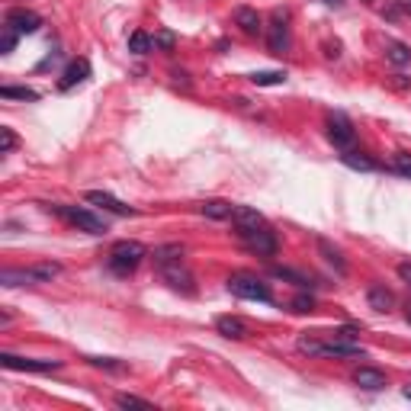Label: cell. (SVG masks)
Returning a JSON list of instances; mask_svg holds the SVG:
<instances>
[{
  "label": "cell",
  "instance_id": "cell-1",
  "mask_svg": "<svg viewBox=\"0 0 411 411\" xmlns=\"http://www.w3.org/2000/svg\"><path fill=\"white\" fill-rule=\"evenodd\" d=\"M145 257H148V251H145L142 241H119V245H113V251H109L106 267L113 270L116 276H129V274H135V267Z\"/></svg>",
  "mask_w": 411,
  "mask_h": 411
},
{
  "label": "cell",
  "instance_id": "cell-2",
  "mask_svg": "<svg viewBox=\"0 0 411 411\" xmlns=\"http://www.w3.org/2000/svg\"><path fill=\"white\" fill-rule=\"evenodd\" d=\"M49 212H55V216H61L65 222H71L74 228L87 231V235H106V222H103L100 216H94L90 209H84V206H45Z\"/></svg>",
  "mask_w": 411,
  "mask_h": 411
},
{
  "label": "cell",
  "instance_id": "cell-3",
  "mask_svg": "<svg viewBox=\"0 0 411 411\" xmlns=\"http://www.w3.org/2000/svg\"><path fill=\"white\" fill-rule=\"evenodd\" d=\"M58 274H61L58 264H36V267H26V270L10 267L0 274V283L4 286H32V283H51Z\"/></svg>",
  "mask_w": 411,
  "mask_h": 411
},
{
  "label": "cell",
  "instance_id": "cell-4",
  "mask_svg": "<svg viewBox=\"0 0 411 411\" xmlns=\"http://www.w3.org/2000/svg\"><path fill=\"white\" fill-rule=\"evenodd\" d=\"M228 293L238 299H251V302H274V293L264 280L254 274H231L228 276Z\"/></svg>",
  "mask_w": 411,
  "mask_h": 411
},
{
  "label": "cell",
  "instance_id": "cell-5",
  "mask_svg": "<svg viewBox=\"0 0 411 411\" xmlns=\"http://www.w3.org/2000/svg\"><path fill=\"white\" fill-rule=\"evenodd\" d=\"M325 125H328V142H331L338 152H350V148H354L357 132H354V123H350L344 113H331Z\"/></svg>",
  "mask_w": 411,
  "mask_h": 411
},
{
  "label": "cell",
  "instance_id": "cell-6",
  "mask_svg": "<svg viewBox=\"0 0 411 411\" xmlns=\"http://www.w3.org/2000/svg\"><path fill=\"white\" fill-rule=\"evenodd\" d=\"M161 276H164L167 283H171V289H177V293H187V296H193L196 286H193V274L187 270V264H183V257L177 260H164V264H158Z\"/></svg>",
  "mask_w": 411,
  "mask_h": 411
},
{
  "label": "cell",
  "instance_id": "cell-7",
  "mask_svg": "<svg viewBox=\"0 0 411 411\" xmlns=\"http://www.w3.org/2000/svg\"><path fill=\"white\" fill-rule=\"evenodd\" d=\"M241 241L251 247L254 254L260 257H274L280 251V241H276V231L270 225H260V228H251V231H241Z\"/></svg>",
  "mask_w": 411,
  "mask_h": 411
},
{
  "label": "cell",
  "instance_id": "cell-8",
  "mask_svg": "<svg viewBox=\"0 0 411 411\" xmlns=\"http://www.w3.org/2000/svg\"><path fill=\"white\" fill-rule=\"evenodd\" d=\"M289 42H293V36H289V13L286 10H274L270 29H267L270 51H274V55H283V51H289Z\"/></svg>",
  "mask_w": 411,
  "mask_h": 411
},
{
  "label": "cell",
  "instance_id": "cell-9",
  "mask_svg": "<svg viewBox=\"0 0 411 411\" xmlns=\"http://www.w3.org/2000/svg\"><path fill=\"white\" fill-rule=\"evenodd\" d=\"M4 23H7L13 32H20V36H32V32L42 26V16L32 13V10H26V7H16V10H7Z\"/></svg>",
  "mask_w": 411,
  "mask_h": 411
},
{
  "label": "cell",
  "instance_id": "cell-10",
  "mask_svg": "<svg viewBox=\"0 0 411 411\" xmlns=\"http://www.w3.org/2000/svg\"><path fill=\"white\" fill-rule=\"evenodd\" d=\"M84 200L90 202V206H100V209L109 212V216H135L132 206H125L123 200H116L113 193H103V190H87Z\"/></svg>",
  "mask_w": 411,
  "mask_h": 411
},
{
  "label": "cell",
  "instance_id": "cell-11",
  "mask_svg": "<svg viewBox=\"0 0 411 411\" xmlns=\"http://www.w3.org/2000/svg\"><path fill=\"white\" fill-rule=\"evenodd\" d=\"M0 363L7 369H20V373H51L61 363L58 360H29V357H16V354H0Z\"/></svg>",
  "mask_w": 411,
  "mask_h": 411
},
{
  "label": "cell",
  "instance_id": "cell-12",
  "mask_svg": "<svg viewBox=\"0 0 411 411\" xmlns=\"http://www.w3.org/2000/svg\"><path fill=\"white\" fill-rule=\"evenodd\" d=\"M321 357H367V350L354 338H338L334 334V341H321Z\"/></svg>",
  "mask_w": 411,
  "mask_h": 411
},
{
  "label": "cell",
  "instance_id": "cell-13",
  "mask_svg": "<svg viewBox=\"0 0 411 411\" xmlns=\"http://www.w3.org/2000/svg\"><path fill=\"white\" fill-rule=\"evenodd\" d=\"M216 331L228 341H245L251 334V325L238 315H222V318H216Z\"/></svg>",
  "mask_w": 411,
  "mask_h": 411
},
{
  "label": "cell",
  "instance_id": "cell-14",
  "mask_svg": "<svg viewBox=\"0 0 411 411\" xmlns=\"http://www.w3.org/2000/svg\"><path fill=\"white\" fill-rule=\"evenodd\" d=\"M87 78H90V61H87V58H74L71 65L65 68L61 80H58V90H71V87L84 84Z\"/></svg>",
  "mask_w": 411,
  "mask_h": 411
},
{
  "label": "cell",
  "instance_id": "cell-15",
  "mask_svg": "<svg viewBox=\"0 0 411 411\" xmlns=\"http://www.w3.org/2000/svg\"><path fill=\"white\" fill-rule=\"evenodd\" d=\"M235 26H241L245 36H260V32H264V20H260V13L254 7H238L235 10Z\"/></svg>",
  "mask_w": 411,
  "mask_h": 411
},
{
  "label": "cell",
  "instance_id": "cell-16",
  "mask_svg": "<svg viewBox=\"0 0 411 411\" xmlns=\"http://www.w3.org/2000/svg\"><path fill=\"white\" fill-rule=\"evenodd\" d=\"M367 302H369L373 312H392L395 296H392V289H386L383 283H373V286L367 289Z\"/></svg>",
  "mask_w": 411,
  "mask_h": 411
},
{
  "label": "cell",
  "instance_id": "cell-17",
  "mask_svg": "<svg viewBox=\"0 0 411 411\" xmlns=\"http://www.w3.org/2000/svg\"><path fill=\"white\" fill-rule=\"evenodd\" d=\"M354 383L360 386V389L379 392V389H386V373H383V369H376V367H360L354 373Z\"/></svg>",
  "mask_w": 411,
  "mask_h": 411
},
{
  "label": "cell",
  "instance_id": "cell-18",
  "mask_svg": "<svg viewBox=\"0 0 411 411\" xmlns=\"http://www.w3.org/2000/svg\"><path fill=\"white\" fill-rule=\"evenodd\" d=\"M231 222H235L238 235H241V231H251V228L267 225V222H264V216H260L257 209H251V206H235V216H231Z\"/></svg>",
  "mask_w": 411,
  "mask_h": 411
},
{
  "label": "cell",
  "instance_id": "cell-19",
  "mask_svg": "<svg viewBox=\"0 0 411 411\" xmlns=\"http://www.w3.org/2000/svg\"><path fill=\"white\" fill-rule=\"evenodd\" d=\"M386 58H389L395 68L411 65V45L408 42H398V39H386Z\"/></svg>",
  "mask_w": 411,
  "mask_h": 411
},
{
  "label": "cell",
  "instance_id": "cell-20",
  "mask_svg": "<svg viewBox=\"0 0 411 411\" xmlns=\"http://www.w3.org/2000/svg\"><path fill=\"white\" fill-rule=\"evenodd\" d=\"M200 212L206 219H216V222H222V219H231L235 216V206L231 202H225V200H206L200 206Z\"/></svg>",
  "mask_w": 411,
  "mask_h": 411
},
{
  "label": "cell",
  "instance_id": "cell-21",
  "mask_svg": "<svg viewBox=\"0 0 411 411\" xmlns=\"http://www.w3.org/2000/svg\"><path fill=\"white\" fill-rule=\"evenodd\" d=\"M318 251H321V257H325V260H328V264H331V267H334V270H338V274H341V276H344V274H347L344 254H341V251H338V247H334V245H331V241H328V238H318Z\"/></svg>",
  "mask_w": 411,
  "mask_h": 411
},
{
  "label": "cell",
  "instance_id": "cell-22",
  "mask_svg": "<svg viewBox=\"0 0 411 411\" xmlns=\"http://www.w3.org/2000/svg\"><path fill=\"white\" fill-rule=\"evenodd\" d=\"M270 274H274L276 280H286V283H293V286H299V289H309L312 286L309 276L299 274V270H293V267H274Z\"/></svg>",
  "mask_w": 411,
  "mask_h": 411
},
{
  "label": "cell",
  "instance_id": "cell-23",
  "mask_svg": "<svg viewBox=\"0 0 411 411\" xmlns=\"http://www.w3.org/2000/svg\"><path fill=\"white\" fill-rule=\"evenodd\" d=\"M4 100H39V90L32 87H0Z\"/></svg>",
  "mask_w": 411,
  "mask_h": 411
},
{
  "label": "cell",
  "instance_id": "cell-24",
  "mask_svg": "<svg viewBox=\"0 0 411 411\" xmlns=\"http://www.w3.org/2000/svg\"><path fill=\"white\" fill-rule=\"evenodd\" d=\"M286 80V71H257V74H251V84H257V87H276V84H283Z\"/></svg>",
  "mask_w": 411,
  "mask_h": 411
},
{
  "label": "cell",
  "instance_id": "cell-25",
  "mask_svg": "<svg viewBox=\"0 0 411 411\" xmlns=\"http://www.w3.org/2000/svg\"><path fill=\"white\" fill-rule=\"evenodd\" d=\"M154 39L148 36V32H132L129 36V51H135V55H145V51H152Z\"/></svg>",
  "mask_w": 411,
  "mask_h": 411
},
{
  "label": "cell",
  "instance_id": "cell-26",
  "mask_svg": "<svg viewBox=\"0 0 411 411\" xmlns=\"http://www.w3.org/2000/svg\"><path fill=\"white\" fill-rule=\"evenodd\" d=\"M341 161H344L347 167H354V171H376L373 161L363 158V154H357V152H344V154H341Z\"/></svg>",
  "mask_w": 411,
  "mask_h": 411
},
{
  "label": "cell",
  "instance_id": "cell-27",
  "mask_svg": "<svg viewBox=\"0 0 411 411\" xmlns=\"http://www.w3.org/2000/svg\"><path fill=\"white\" fill-rule=\"evenodd\" d=\"M90 367H100V369H109V373H125V363L113 360V357H87Z\"/></svg>",
  "mask_w": 411,
  "mask_h": 411
},
{
  "label": "cell",
  "instance_id": "cell-28",
  "mask_svg": "<svg viewBox=\"0 0 411 411\" xmlns=\"http://www.w3.org/2000/svg\"><path fill=\"white\" fill-rule=\"evenodd\" d=\"M116 408H152V402H148V398H138V395L123 392V395H116Z\"/></svg>",
  "mask_w": 411,
  "mask_h": 411
},
{
  "label": "cell",
  "instance_id": "cell-29",
  "mask_svg": "<svg viewBox=\"0 0 411 411\" xmlns=\"http://www.w3.org/2000/svg\"><path fill=\"white\" fill-rule=\"evenodd\" d=\"M392 171H395L398 177H408V180H411V154L408 152H398L395 158H392Z\"/></svg>",
  "mask_w": 411,
  "mask_h": 411
},
{
  "label": "cell",
  "instance_id": "cell-30",
  "mask_svg": "<svg viewBox=\"0 0 411 411\" xmlns=\"http://www.w3.org/2000/svg\"><path fill=\"white\" fill-rule=\"evenodd\" d=\"M383 16L398 20V16H411V0H392L389 10H383Z\"/></svg>",
  "mask_w": 411,
  "mask_h": 411
},
{
  "label": "cell",
  "instance_id": "cell-31",
  "mask_svg": "<svg viewBox=\"0 0 411 411\" xmlns=\"http://www.w3.org/2000/svg\"><path fill=\"white\" fill-rule=\"evenodd\" d=\"M16 135H13V129H7V125H4V129H0V154H10L16 148Z\"/></svg>",
  "mask_w": 411,
  "mask_h": 411
},
{
  "label": "cell",
  "instance_id": "cell-32",
  "mask_svg": "<svg viewBox=\"0 0 411 411\" xmlns=\"http://www.w3.org/2000/svg\"><path fill=\"white\" fill-rule=\"evenodd\" d=\"M16 39H20V32H13L10 26H4V39H0V51L4 55H10V51L16 49Z\"/></svg>",
  "mask_w": 411,
  "mask_h": 411
},
{
  "label": "cell",
  "instance_id": "cell-33",
  "mask_svg": "<svg viewBox=\"0 0 411 411\" xmlns=\"http://www.w3.org/2000/svg\"><path fill=\"white\" fill-rule=\"evenodd\" d=\"M289 305H293V312H312V309H315V296H309V293H299V296L293 299Z\"/></svg>",
  "mask_w": 411,
  "mask_h": 411
},
{
  "label": "cell",
  "instance_id": "cell-34",
  "mask_svg": "<svg viewBox=\"0 0 411 411\" xmlns=\"http://www.w3.org/2000/svg\"><path fill=\"white\" fill-rule=\"evenodd\" d=\"M299 350H302V354H309V357H321V341H315V338H299Z\"/></svg>",
  "mask_w": 411,
  "mask_h": 411
},
{
  "label": "cell",
  "instance_id": "cell-35",
  "mask_svg": "<svg viewBox=\"0 0 411 411\" xmlns=\"http://www.w3.org/2000/svg\"><path fill=\"white\" fill-rule=\"evenodd\" d=\"M154 45L164 51H173V32H158V36H154Z\"/></svg>",
  "mask_w": 411,
  "mask_h": 411
},
{
  "label": "cell",
  "instance_id": "cell-36",
  "mask_svg": "<svg viewBox=\"0 0 411 411\" xmlns=\"http://www.w3.org/2000/svg\"><path fill=\"white\" fill-rule=\"evenodd\" d=\"M398 280L411 286V260H402V264H398Z\"/></svg>",
  "mask_w": 411,
  "mask_h": 411
},
{
  "label": "cell",
  "instance_id": "cell-37",
  "mask_svg": "<svg viewBox=\"0 0 411 411\" xmlns=\"http://www.w3.org/2000/svg\"><path fill=\"white\" fill-rule=\"evenodd\" d=\"M58 58H61V51H51V55L45 58L42 65H39V71H45V68H51V65H55V61H58Z\"/></svg>",
  "mask_w": 411,
  "mask_h": 411
},
{
  "label": "cell",
  "instance_id": "cell-38",
  "mask_svg": "<svg viewBox=\"0 0 411 411\" xmlns=\"http://www.w3.org/2000/svg\"><path fill=\"white\" fill-rule=\"evenodd\" d=\"M321 4H328V7H344V0H321Z\"/></svg>",
  "mask_w": 411,
  "mask_h": 411
},
{
  "label": "cell",
  "instance_id": "cell-39",
  "mask_svg": "<svg viewBox=\"0 0 411 411\" xmlns=\"http://www.w3.org/2000/svg\"><path fill=\"white\" fill-rule=\"evenodd\" d=\"M402 395H405V398H408V402H411V386H405V389H402Z\"/></svg>",
  "mask_w": 411,
  "mask_h": 411
},
{
  "label": "cell",
  "instance_id": "cell-40",
  "mask_svg": "<svg viewBox=\"0 0 411 411\" xmlns=\"http://www.w3.org/2000/svg\"><path fill=\"white\" fill-rule=\"evenodd\" d=\"M405 318H408V321H411V305H408V312H405Z\"/></svg>",
  "mask_w": 411,
  "mask_h": 411
}]
</instances>
